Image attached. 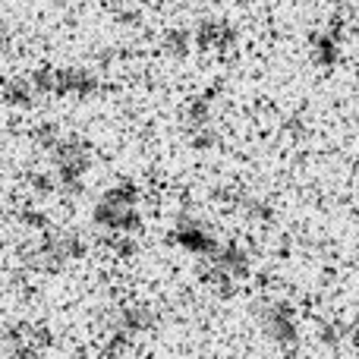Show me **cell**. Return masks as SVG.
Listing matches in <instances>:
<instances>
[{"mask_svg":"<svg viewBox=\"0 0 359 359\" xmlns=\"http://www.w3.org/2000/svg\"><path fill=\"white\" fill-rule=\"evenodd\" d=\"M6 347H10V356L13 359H38L41 350L48 347V334L32 325H16L6 337Z\"/></svg>","mask_w":359,"mask_h":359,"instance_id":"obj_1","label":"cell"}]
</instances>
